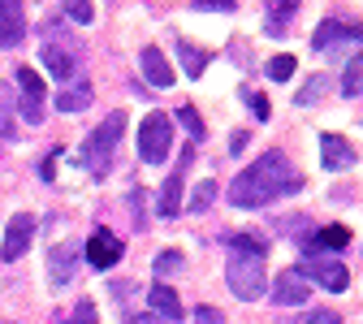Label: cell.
Masks as SVG:
<instances>
[{
  "instance_id": "obj_36",
  "label": "cell",
  "mask_w": 363,
  "mask_h": 324,
  "mask_svg": "<svg viewBox=\"0 0 363 324\" xmlns=\"http://www.w3.org/2000/svg\"><path fill=\"white\" fill-rule=\"evenodd\" d=\"M247 152V130H238L234 138H230V156H242Z\"/></svg>"
},
{
  "instance_id": "obj_28",
  "label": "cell",
  "mask_w": 363,
  "mask_h": 324,
  "mask_svg": "<svg viewBox=\"0 0 363 324\" xmlns=\"http://www.w3.org/2000/svg\"><path fill=\"white\" fill-rule=\"evenodd\" d=\"M212 199H216V181H212V177H203L199 186H195V195H191V212H208V208H212Z\"/></svg>"
},
{
  "instance_id": "obj_30",
  "label": "cell",
  "mask_w": 363,
  "mask_h": 324,
  "mask_svg": "<svg viewBox=\"0 0 363 324\" xmlns=\"http://www.w3.org/2000/svg\"><path fill=\"white\" fill-rule=\"evenodd\" d=\"M191 9H199V13H234L238 0H191Z\"/></svg>"
},
{
  "instance_id": "obj_35",
  "label": "cell",
  "mask_w": 363,
  "mask_h": 324,
  "mask_svg": "<svg viewBox=\"0 0 363 324\" xmlns=\"http://www.w3.org/2000/svg\"><path fill=\"white\" fill-rule=\"evenodd\" d=\"M195 324H225V315L216 307H195Z\"/></svg>"
},
{
  "instance_id": "obj_18",
  "label": "cell",
  "mask_w": 363,
  "mask_h": 324,
  "mask_svg": "<svg viewBox=\"0 0 363 324\" xmlns=\"http://www.w3.org/2000/svg\"><path fill=\"white\" fill-rule=\"evenodd\" d=\"M147 303H152V311H160L164 320H182V298H177V290H173V286L156 281V286L147 290Z\"/></svg>"
},
{
  "instance_id": "obj_11",
  "label": "cell",
  "mask_w": 363,
  "mask_h": 324,
  "mask_svg": "<svg viewBox=\"0 0 363 324\" xmlns=\"http://www.w3.org/2000/svg\"><path fill=\"white\" fill-rule=\"evenodd\" d=\"M30 238H35V216L30 212H13V220L5 229V247H0V255H5V259H22L30 251Z\"/></svg>"
},
{
  "instance_id": "obj_33",
  "label": "cell",
  "mask_w": 363,
  "mask_h": 324,
  "mask_svg": "<svg viewBox=\"0 0 363 324\" xmlns=\"http://www.w3.org/2000/svg\"><path fill=\"white\" fill-rule=\"evenodd\" d=\"M247 104H251L255 121H268V117H272V104H268V96H251V91H247Z\"/></svg>"
},
{
  "instance_id": "obj_20",
  "label": "cell",
  "mask_w": 363,
  "mask_h": 324,
  "mask_svg": "<svg viewBox=\"0 0 363 324\" xmlns=\"http://www.w3.org/2000/svg\"><path fill=\"white\" fill-rule=\"evenodd\" d=\"M177 61H182V69H186L191 78H203V69L212 65V52L195 48V43H186V39H177Z\"/></svg>"
},
{
  "instance_id": "obj_16",
  "label": "cell",
  "mask_w": 363,
  "mask_h": 324,
  "mask_svg": "<svg viewBox=\"0 0 363 324\" xmlns=\"http://www.w3.org/2000/svg\"><path fill=\"white\" fill-rule=\"evenodd\" d=\"M78 247H82V242H61V247H52V251H48V272H52V286H69V281H74Z\"/></svg>"
},
{
  "instance_id": "obj_32",
  "label": "cell",
  "mask_w": 363,
  "mask_h": 324,
  "mask_svg": "<svg viewBox=\"0 0 363 324\" xmlns=\"http://www.w3.org/2000/svg\"><path fill=\"white\" fill-rule=\"evenodd\" d=\"M61 324H100V320H96V307H91V298H82V303L74 307V315L61 320Z\"/></svg>"
},
{
  "instance_id": "obj_13",
  "label": "cell",
  "mask_w": 363,
  "mask_h": 324,
  "mask_svg": "<svg viewBox=\"0 0 363 324\" xmlns=\"http://www.w3.org/2000/svg\"><path fill=\"white\" fill-rule=\"evenodd\" d=\"M320 164L329 173H346V169H354V147L342 134H320Z\"/></svg>"
},
{
  "instance_id": "obj_34",
  "label": "cell",
  "mask_w": 363,
  "mask_h": 324,
  "mask_svg": "<svg viewBox=\"0 0 363 324\" xmlns=\"http://www.w3.org/2000/svg\"><path fill=\"white\" fill-rule=\"evenodd\" d=\"M57 160H61V147L39 160V177H43V181H57Z\"/></svg>"
},
{
  "instance_id": "obj_9",
  "label": "cell",
  "mask_w": 363,
  "mask_h": 324,
  "mask_svg": "<svg viewBox=\"0 0 363 324\" xmlns=\"http://www.w3.org/2000/svg\"><path fill=\"white\" fill-rule=\"evenodd\" d=\"M337 43H363V26L359 22H333V18L315 26V35H311L315 52H329V48H337Z\"/></svg>"
},
{
  "instance_id": "obj_22",
  "label": "cell",
  "mask_w": 363,
  "mask_h": 324,
  "mask_svg": "<svg viewBox=\"0 0 363 324\" xmlns=\"http://www.w3.org/2000/svg\"><path fill=\"white\" fill-rule=\"evenodd\" d=\"M86 104H91V82H86V78H74V86L57 96V108H61V113H82Z\"/></svg>"
},
{
  "instance_id": "obj_15",
  "label": "cell",
  "mask_w": 363,
  "mask_h": 324,
  "mask_svg": "<svg viewBox=\"0 0 363 324\" xmlns=\"http://www.w3.org/2000/svg\"><path fill=\"white\" fill-rule=\"evenodd\" d=\"M39 61H43V69H48L57 82H74V78H78V61L61 48V43H43V48H39Z\"/></svg>"
},
{
  "instance_id": "obj_1",
  "label": "cell",
  "mask_w": 363,
  "mask_h": 324,
  "mask_svg": "<svg viewBox=\"0 0 363 324\" xmlns=\"http://www.w3.org/2000/svg\"><path fill=\"white\" fill-rule=\"evenodd\" d=\"M294 191H303V173H294L286 152L272 147L230 181V203L234 208H264V203L281 199V195H294Z\"/></svg>"
},
{
  "instance_id": "obj_6",
  "label": "cell",
  "mask_w": 363,
  "mask_h": 324,
  "mask_svg": "<svg viewBox=\"0 0 363 324\" xmlns=\"http://www.w3.org/2000/svg\"><path fill=\"white\" fill-rule=\"evenodd\" d=\"M298 272H303V281L325 286L329 294H342V290L350 286V272H346V264H342V259H333V255H307V259L298 264Z\"/></svg>"
},
{
  "instance_id": "obj_27",
  "label": "cell",
  "mask_w": 363,
  "mask_h": 324,
  "mask_svg": "<svg viewBox=\"0 0 363 324\" xmlns=\"http://www.w3.org/2000/svg\"><path fill=\"white\" fill-rule=\"evenodd\" d=\"M177 121L191 130V143H199V138H203V117L195 113V104H177Z\"/></svg>"
},
{
  "instance_id": "obj_25",
  "label": "cell",
  "mask_w": 363,
  "mask_h": 324,
  "mask_svg": "<svg viewBox=\"0 0 363 324\" xmlns=\"http://www.w3.org/2000/svg\"><path fill=\"white\" fill-rule=\"evenodd\" d=\"M294 69H298V61H294L290 52H277V57L264 65V74H268L272 82H290V78H294Z\"/></svg>"
},
{
  "instance_id": "obj_23",
  "label": "cell",
  "mask_w": 363,
  "mask_h": 324,
  "mask_svg": "<svg viewBox=\"0 0 363 324\" xmlns=\"http://www.w3.org/2000/svg\"><path fill=\"white\" fill-rule=\"evenodd\" d=\"M230 255H251V259H268V242L259 234H234L230 238Z\"/></svg>"
},
{
  "instance_id": "obj_7",
  "label": "cell",
  "mask_w": 363,
  "mask_h": 324,
  "mask_svg": "<svg viewBox=\"0 0 363 324\" xmlns=\"http://www.w3.org/2000/svg\"><path fill=\"white\" fill-rule=\"evenodd\" d=\"M195 160V143L182 152V164L164 177V191H160V199H156V216L160 220H173V216H182V191H186V164Z\"/></svg>"
},
{
  "instance_id": "obj_38",
  "label": "cell",
  "mask_w": 363,
  "mask_h": 324,
  "mask_svg": "<svg viewBox=\"0 0 363 324\" xmlns=\"http://www.w3.org/2000/svg\"><path fill=\"white\" fill-rule=\"evenodd\" d=\"M5 5H9V0H0V13H5Z\"/></svg>"
},
{
  "instance_id": "obj_12",
  "label": "cell",
  "mask_w": 363,
  "mask_h": 324,
  "mask_svg": "<svg viewBox=\"0 0 363 324\" xmlns=\"http://www.w3.org/2000/svg\"><path fill=\"white\" fill-rule=\"evenodd\" d=\"M350 242V229L346 225H320V229H311V234L303 238V255H325V251H342Z\"/></svg>"
},
{
  "instance_id": "obj_10",
  "label": "cell",
  "mask_w": 363,
  "mask_h": 324,
  "mask_svg": "<svg viewBox=\"0 0 363 324\" xmlns=\"http://www.w3.org/2000/svg\"><path fill=\"white\" fill-rule=\"evenodd\" d=\"M268 294H272V303H277V307H303L307 294H311V286L303 281V272H298V268H286L277 281L268 286Z\"/></svg>"
},
{
  "instance_id": "obj_3",
  "label": "cell",
  "mask_w": 363,
  "mask_h": 324,
  "mask_svg": "<svg viewBox=\"0 0 363 324\" xmlns=\"http://www.w3.org/2000/svg\"><path fill=\"white\" fill-rule=\"evenodd\" d=\"M268 259H251V255H230L225 264V286L234 290V298L242 303H255L264 298V286H268V272H264Z\"/></svg>"
},
{
  "instance_id": "obj_2",
  "label": "cell",
  "mask_w": 363,
  "mask_h": 324,
  "mask_svg": "<svg viewBox=\"0 0 363 324\" xmlns=\"http://www.w3.org/2000/svg\"><path fill=\"white\" fill-rule=\"evenodd\" d=\"M121 134H125V113H108L96 130L86 134L78 160H82V169H91V177H104V173L113 169V156H117Z\"/></svg>"
},
{
  "instance_id": "obj_26",
  "label": "cell",
  "mask_w": 363,
  "mask_h": 324,
  "mask_svg": "<svg viewBox=\"0 0 363 324\" xmlns=\"http://www.w3.org/2000/svg\"><path fill=\"white\" fill-rule=\"evenodd\" d=\"M152 268H156V276L164 281V276H173V272L186 268V255H182V251H160V255L152 259Z\"/></svg>"
},
{
  "instance_id": "obj_21",
  "label": "cell",
  "mask_w": 363,
  "mask_h": 324,
  "mask_svg": "<svg viewBox=\"0 0 363 324\" xmlns=\"http://www.w3.org/2000/svg\"><path fill=\"white\" fill-rule=\"evenodd\" d=\"M264 13H268V35H286V22L298 13V0H268L264 5Z\"/></svg>"
},
{
  "instance_id": "obj_8",
  "label": "cell",
  "mask_w": 363,
  "mask_h": 324,
  "mask_svg": "<svg viewBox=\"0 0 363 324\" xmlns=\"http://www.w3.org/2000/svg\"><path fill=\"white\" fill-rule=\"evenodd\" d=\"M82 255H86V264L91 268H117L121 264V255H125V247H121V238L113 234V229H96L86 242H82Z\"/></svg>"
},
{
  "instance_id": "obj_31",
  "label": "cell",
  "mask_w": 363,
  "mask_h": 324,
  "mask_svg": "<svg viewBox=\"0 0 363 324\" xmlns=\"http://www.w3.org/2000/svg\"><path fill=\"white\" fill-rule=\"evenodd\" d=\"M298 324H342V315L329 311V307H311L307 315H298Z\"/></svg>"
},
{
  "instance_id": "obj_17",
  "label": "cell",
  "mask_w": 363,
  "mask_h": 324,
  "mask_svg": "<svg viewBox=\"0 0 363 324\" xmlns=\"http://www.w3.org/2000/svg\"><path fill=\"white\" fill-rule=\"evenodd\" d=\"M22 30H26V18L18 9V0H9L5 13H0V48H13V43H22Z\"/></svg>"
},
{
  "instance_id": "obj_37",
  "label": "cell",
  "mask_w": 363,
  "mask_h": 324,
  "mask_svg": "<svg viewBox=\"0 0 363 324\" xmlns=\"http://www.w3.org/2000/svg\"><path fill=\"white\" fill-rule=\"evenodd\" d=\"M125 324H160V320H156V315H130Z\"/></svg>"
},
{
  "instance_id": "obj_4",
  "label": "cell",
  "mask_w": 363,
  "mask_h": 324,
  "mask_svg": "<svg viewBox=\"0 0 363 324\" xmlns=\"http://www.w3.org/2000/svg\"><path fill=\"white\" fill-rule=\"evenodd\" d=\"M173 152V117L164 113H147L139 125V160L143 164H164Z\"/></svg>"
},
{
  "instance_id": "obj_5",
  "label": "cell",
  "mask_w": 363,
  "mask_h": 324,
  "mask_svg": "<svg viewBox=\"0 0 363 324\" xmlns=\"http://www.w3.org/2000/svg\"><path fill=\"white\" fill-rule=\"evenodd\" d=\"M13 82H18V91H22V104H18L22 121H26V125H43V100H48V86H43V78H39L30 65H18V69H13Z\"/></svg>"
},
{
  "instance_id": "obj_29",
  "label": "cell",
  "mask_w": 363,
  "mask_h": 324,
  "mask_svg": "<svg viewBox=\"0 0 363 324\" xmlns=\"http://www.w3.org/2000/svg\"><path fill=\"white\" fill-rule=\"evenodd\" d=\"M65 18H74V22H96V9H91V0H65Z\"/></svg>"
},
{
  "instance_id": "obj_14",
  "label": "cell",
  "mask_w": 363,
  "mask_h": 324,
  "mask_svg": "<svg viewBox=\"0 0 363 324\" xmlns=\"http://www.w3.org/2000/svg\"><path fill=\"white\" fill-rule=\"evenodd\" d=\"M139 69H143V78H147L152 86H160V91H169V86L177 82V74H173V65H169V57H164L160 48H143V52H139Z\"/></svg>"
},
{
  "instance_id": "obj_24",
  "label": "cell",
  "mask_w": 363,
  "mask_h": 324,
  "mask_svg": "<svg viewBox=\"0 0 363 324\" xmlns=\"http://www.w3.org/2000/svg\"><path fill=\"white\" fill-rule=\"evenodd\" d=\"M337 91L346 100H354V96H363V57H354L350 65H346V74H342V82H337Z\"/></svg>"
},
{
  "instance_id": "obj_19",
  "label": "cell",
  "mask_w": 363,
  "mask_h": 324,
  "mask_svg": "<svg viewBox=\"0 0 363 324\" xmlns=\"http://www.w3.org/2000/svg\"><path fill=\"white\" fill-rule=\"evenodd\" d=\"M325 91H333V74H307V82L294 91V108H311Z\"/></svg>"
}]
</instances>
